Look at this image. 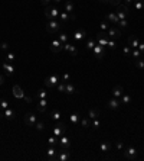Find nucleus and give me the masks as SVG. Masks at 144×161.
I'll return each instance as SVG.
<instances>
[{
    "label": "nucleus",
    "instance_id": "obj_20",
    "mask_svg": "<svg viewBox=\"0 0 144 161\" xmlns=\"http://www.w3.org/2000/svg\"><path fill=\"white\" fill-rule=\"evenodd\" d=\"M64 49H65L66 52H69V54H71L72 57L78 55V49H76V46H73L72 44H68V42H66V44L64 45Z\"/></svg>",
    "mask_w": 144,
    "mask_h": 161
},
{
    "label": "nucleus",
    "instance_id": "obj_29",
    "mask_svg": "<svg viewBox=\"0 0 144 161\" xmlns=\"http://www.w3.org/2000/svg\"><path fill=\"white\" fill-rule=\"evenodd\" d=\"M117 26H118L121 31H123V29H127V28H128V20H127V19H121V20H118Z\"/></svg>",
    "mask_w": 144,
    "mask_h": 161
},
{
    "label": "nucleus",
    "instance_id": "obj_9",
    "mask_svg": "<svg viewBox=\"0 0 144 161\" xmlns=\"http://www.w3.org/2000/svg\"><path fill=\"white\" fill-rule=\"evenodd\" d=\"M49 48H51V51H52V52H55V54H56V52H61V51L64 49V44L56 38V39H52L51 46H49Z\"/></svg>",
    "mask_w": 144,
    "mask_h": 161
},
{
    "label": "nucleus",
    "instance_id": "obj_28",
    "mask_svg": "<svg viewBox=\"0 0 144 161\" xmlns=\"http://www.w3.org/2000/svg\"><path fill=\"white\" fill-rule=\"evenodd\" d=\"M100 150H101L102 153H108V151L111 150V144H109V142H107V141L101 142V144H100Z\"/></svg>",
    "mask_w": 144,
    "mask_h": 161
},
{
    "label": "nucleus",
    "instance_id": "obj_45",
    "mask_svg": "<svg viewBox=\"0 0 144 161\" xmlns=\"http://www.w3.org/2000/svg\"><path fill=\"white\" fill-rule=\"evenodd\" d=\"M35 128L37 129V131H43V129H45V123H43V122H40V121H37L35 123Z\"/></svg>",
    "mask_w": 144,
    "mask_h": 161
},
{
    "label": "nucleus",
    "instance_id": "obj_10",
    "mask_svg": "<svg viewBox=\"0 0 144 161\" xmlns=\"http://www.w3.org/2000/svg\"><path fill=\"white\" fill-rule=\"evenodd\" d=\"M76 16L73 13H68V12H61L59 13V19H61V23H66L69 20H73Z\"/></svg>",
    "mask_w": 144,
    "mask_h": 161
},
{
    "label": "nucleus",
    "instance_id": "obj_39",
    "mask_svg": "<svg viewBox=\"0 0 144 161\" xmlns=\"http://www.w3.org/2000/svg\"><path fill=\"white\" fill-rule=\"evenodd\" d=\"M56 87H58V90H59L61 93H65V87H66V83L61 80L59 83H58V86H56Z\"/></svg>",
    "mask_w": 144,
    "mask_h": 161
},
{
    "label": "nucleus",
    "instance_id": "obj_16",
    "mask_svg": "<svg viewBox=\"0 0 144 161\" xmlns=\"http://www.w3.org/2000/svg\"><path fill=\"white\" fill-rule=\"evenodd\" d=\"M123 93H124V89H123L121 84H117V86L112 89V91H111L112 97H115V99H120V97L123 96Z\"/></svg>",
    "mask_w": 144,
    "mask_h": 161
},
{
    "label": "nucleus",
    "instance_id": "obj_18",
    "mask_svg": "<svg viewBox=\"0 0 144 161\" xmlns=\"http://www.w3.org/2000/svg\"><path fill=\"white\" fill-rule=\"evenodd\" d=\"M46 155H48V158H49L51 161H56V155H58V151L55 150V147L49 145V148H48V151H46Z\"/></svg>",
    "mask_w": 144,
    "mask_h": 161
},
{
    "label": "nucleus",
    "instance_id": "obj_38",
    "mask_svg": "<svg viewBox=\"0 0 144 161\" xmlns=\"http://www.w3.org/2000/svg\"><path fill=\"white\" fill-rule=\"evenodd\" d=\"M69 121H71L73 125H76V123L79 122V115H78V113H72L71 116H69Z\"/></svg>",
    "mask_w": 144,
    "mask_h": 161
},
{
    "label": "nucleus",
    "instance_id": "obj_1",
    "mask_svg": "<svg viewBox=\"0 0 144 161\" xmlns=\"http://www.w3.org/2000/svg\"><path fill=\"white\" fill-rule=\"evenodd\" d=\"M59 10L53 6H45V18L48 20H52V19H58L59 18Z\"/></svg>",
    "mask_w": 144,
    "mask_h": 161
},
{
    "label": "nucleus",
    "instance_id": "obj_32",
    "mask_svg": "<svg viewBox=\"0 0 144 161\" xmlns=\"http://www.w3.org/2000/svg\"><path fill=\"white\" fill-rule=\"evenodd\" d=\"M49 116L53 119V121H61V112H58V110H52L51 113H49Z\"/></svg>",
    "mask_w": 144,
    "mask_h": 161
},
{
    "label": "nucleus",
    "instance_id": "obj_26",
    "mask_svg": "<svg viewBox=\"0 0 144 161\" xmlns=\"http://www.w3.org/2000/svg\"><path fill=\"white\" fill-rule=\"evenodd\" d=\"M95 45H97V39H92V38L87 39V42H85V48L89 49V51H92V48H94Z\"/></svg>",
    "mask_w": 144,
    "mask_h": 161
},
{
    "label": "nucleus",
    "instance_id": "obj_59",
    "mask_svg": "<svg viewBox=\"0 0 144 161\" xmlns=\"http://www.w3.org/2000/svg\"><path fill=\"white\" fill-rule=\"evenodd\" d=\"M55 1H56V3H61V1H62V0H55Z\"/></svg>",
    "mask_w": 144,
    "mask_h": 161
},
{
    "label": "nucleus",
    "instance_id": "obj_8",
    "mask_svg": "<svg viewBox=\"0 0 144 161\" xmlns=\"http://www.w3.org/2000/svg\"><path fill=\"white\" fill-rule=\"evenodd\" d=\"M1 68H3V71L6 73L7 77H12V76L15 74V67H13V64H10V63H7V61H3V63H1Z\"/></svg>",
    "mask_w": 144,
    "mask_h": 161
},
{
    "label": "nucleus",
    "instance_id": "obj_27",
    "mask_svg": "<svg viewBox=\"0 0 144 161\" xmlns=\"http://www.w3.org/2000/svg\"><path fill=\"white\" fill-rule=\"evenodd\" d=\"M76 91V89H75V86L72 84V83H68L66 81V87H65V93L66 94H73Z\"/></svg>",
    "mask_w": 144,
    "mask_h": 161
},
{
    "label": "nucleus",
    "instance_id": "obj_24",
    "mask_svg": "<svg viewBox=\"0 0 144 161\" xmlns=\"http://www.w3.org/2000/svg\"><path fill=\"white\" fill-rule=\"evenodd\" d=\"M88 118L89 119H95V118H100V110L95 109V108H91L88 110Z\"/></svg>",
    "mask_w": 144,
    "mask_h": 161
},
{
    "label": "nucleus",
    "instance_id": "obj_57",
    "mask_svg": "<svg viewBox=\"0 0 144 161\" xmlns=\"http://www.w3.org/2000/svg\"><path fill=\"white\" fill-rule=\"evenodd\" d=\"M3 83H4V77L3 74H0V86H3Z\"/></svg>",
    "mask_w": 144,
    "mask_h": 161
},
{
    "label": "nucleus",
    "instance_id": "obj_7",
    "mask_svg": "<svg viewBox=\"0 0 144 161\" xmlns=\"http://www.w3.org/2000/svg\"><path fill=\"white\" fill-rule=\"evenodd\" d=\"M107 35H108L109 39L118 41L121 38V29H120V28H109L107 31Z\"/></svg>",
    "mask_w": 144,
    "mask_h": 161
},
{
    "label": "nucleus",
    "instance_id": "obj_43",
    "mask_svg": "<svg viewBox=\"0 0 144 161\" xmlns=\"http://www.w3.org/2000/svg\"><path fill=\"white\" fill-rule=\"evenodd\" d=\"M100 28H101V31H104V32H107L108 29H109V25H108L105 20H102L101 23H100Z\"/></svg>",
    "mask_w": 144,
    "mask_h": 161
},
{
    "label": "nucleus",
    "instance_id": "obj_58",
    "mask_svg": "<svg viewBox=\"0 0 144 161\" xmlns=\"http://www.w3.org/2000/svg\"><path fill=\"white\" fill-rule=\"evenodd\" d=\"M101 3H109V0H100Z\"/></svg>",
    "mask_w": 144,
    "mask_h": 161
},
{
    "label": "nucleus",
    "instance_id": "obj_42",
    "mask_svg": "<svg viewBox=\"0 0 144 161\" xmlns=\"http://www.w3.org/2000/svg\"><path fill=\"white\" fill-rule=\"evenodd\" d=\"M91 126H92L94 129H98V128L101 126V122H100V119H98V118L92 119V122H91Z\"/></svg>",
    "mask_w": 144,
    "mask_h": 161
},
{
    "label": "nucleus",
    "instance_id": "obj_17",
    "mask_svg": "<svg viewBox=\"0 0 144 161\" xmlns=\"http://www.w3.org/2000/svg\"><path fill=\"white\" fill-rule=\"evenodd\" d=\"M72 37H73V39H75V41L82 42V41L87 38V32H85V29H78V31H76Z\"/></svg>",
    "mask_w": 144,
    "mask_h": 161
},
{
    "label": "nucleus",
    "instance_id": "obj_35",
    "mask_svg": "<svg viewBox=\"0 0 144 161\" xmlns=\"http://www.w3.org/2000/svg\"><path fill=\"white\" fill-rule=\"evenodd\" d=\"M133 3H134V9H136V10H141V9H144L143 0H134Z\"/></svg>",
    "mask_w": 144,
    "mask_h": 161
},
{
    "label": "nucleus",
    "instance_id": "obj_22",
    "mask_svg": "<svg viewBox=\"0 0 144 161\" xmlns=\"http://www.w3.org/2000/svg\"><path fill=\"white\" fill-rule=\"evenodd\" d=\"M3 115H4V118L7 119V121H13L15 119V109H12V108H7L6 110H3Z\"/></svg>",
    "mask_w": 144,
    "mask_h": 161
},
{
    "label": "nucleus",
    "instance_id": "obj_46",
    "mask_svg": "<svg viewBox=\"0 0 144 161\" xmlns=\"http://www.w3.org/2000/svg\"><path fill=\"white\" fill-rule=\"evenodd\" d=\"M107 46L109 48V49H115V46H117V42H115L114 39H108Z\"/></svg>",
    "mask_w": 144,
    "mask_h": 161
},
{
    "label": "nucleus",
    "instance_id": "obj_56",
    "mask_svg": "<svg viewBox=\"0 0 144 161\" xmlns=\"http://www.w3.org/2000/svg\"><path fill=\"white\" fill-rule=\"evenodd\" d=\"M23 100H26L28 103H30V102H32V99H30L29 96H25V97H23Z\"/></svg>",
    "mask_w": 144,
    "mask_h": 161
},
{
    "label": "nucleus",
    "instance_id": "obj_11",
    "mask_svg": "<svg viewBox=\"0 0 144 161\" xmlns=\"http://www.w3.org/2000/svg\"><path fill=\"white\" fill-rule=\"evenodd\" d=\"M92 52H94L95 58H98V60H102V58H104V46H101L100 44H97V45L92 48Z\"/></svg>",
    "mask_w": 144,
    "mask_h": 161
},
{
    "label": "nucleus",
    "instance_id": "obj_12",
    "mask_svg": "<svg viewBox=\"0 0 144 161\" xmlns=\"http://www.w3.org/2000/svg\"><path fill=\"white\" fill-rule=\"evenodd\" d=\"M58 144L61 145L62 150H69V148H71V141H69L68 136H65V134L59 138V142H58Z\"/></svg>",
    "mask_w": 144,
    "mask_h": 161
},
{
    "label": "nucleus",
    "instance_id": "obj_13",
    "mask_svg": "<svg viewBox=\"0 0 144 161\" xmlns=\"http://www.w3.org/2000/svg\"><path fill=\"white\" fill-rule=\"evenodd\" d=\"M71 153L68 151V150H64V151H58V155H56V161H68L71 158Z\"/></svg>",
    "mask_w": 144,
    "mask_h": 161
},
{
    "label": "nucleus",
    "instance_id": "obj_15",
    "mask_svg": "<svg viewBox=\"0 0 144 161\" xmlns=\"http://www.w3.org/2000/svg\"><path fill=\"white\" fill-rule=\"evenodd\" d=\"M37 122V119H36V116L33 115V113H26L25 115V123L28 125V126H35V123Z\"/></svg>",
    "mask_w": 144,
    "mask_h": 161
},
{
    "label": "nucleus",
    "instance_id": "obj_54",
    "mask_svg": "<svg viewBox=\"0 0 144 161\" xmlns=\"http://www.w3.org/2000/svg\"><path fill=\"white\" fill-rule=\"evenodd\" d=\"M40 1H42V4H43V6H49L52 0H40Z\"/></svg>",
    "mask_w": 144,
    "mask_h": 161
},
{
    "label": "nucleus",
    "instance_id": "obj_23",
    "mask_svg": "<svg viewBox=\"0 0 144 161\" xmlns=\"http://www.w3.org/2000/svg\"><path fill=\"white\" fill-rule=\"evenodd\" d=\"M138 45H140V41H138L137 37H130V38H128V46H130L131 49L138 48Z\"/></svg>",
    "mask_w": 144,
    "mask_h": 161
},
{
    "label": "nucleus",
    "instance_id": "obj_51",
    "mask_svg": "<svg viewBox=\"0 0 144 161\" xmlns=\"http://www.w3.org/2000/svg\"><path fill=\"white\" fill-rule=\"evenodd\" d=\"M115 147H117V150H123V148H124V144H123L121 141H117V144H115Z\"/></svg>",
    "mask_w": 144,
    "mask_h": 161
},
{
    "label": "nucleus",
    "instance_id": "obj_31",
    "mask_svg": "<svg viewBox=\"0 0 144 161\" xmlns=\"http://www.w3.org/2000/svg\"><path fill=\"white\" fill-rule=\"evenodd\" d=\"M120 102H121V105H128V103L131 102V96H130V94H124V93H123V96H121V100H120Z\"/></svg>",
    "mask_w": 144,
    "mask_h": 161
},
{
    "label": "nucleus",
    "instance_id": "obj_3",
    "mask_svg": "<svg viewBox=\"0 0 144 161\" xmlns=\"http://www.w3.org/2000/svg\"><path fill=\"white\" fill-rule=\"evenodd\" d=\"M115 13H117V16H118V20H121V19H127L128 15H130V7L125 6V4H118Z\"/></svg>",
    "mask_w": 144,
    "mask_h": 161
},
{
    "label": "nucleus",
    "instance_id": "obj_44",
    "mask_svg": "<svg viewBox=\"0 0 144 161\" xmlns=\"http://www.w3.org/2000/svg\"><path fill=\"white\" fill-rule=\"evenodd\" d=\"M6 61H7V63H10V64H12V63H13V61H15V54H13V52H9V54H7V55H6Z\"/></svg>",
    "mask_w": 144,
    "mask_h": 161
},
{
    "label": "nucleus",
    "instance_id": "obj_47",
    "mask_svg": "<svg viewBox=\"0 0 144 161\" xmlns=\"http://www.w3.org/2000/svg\"><path fill=\"white\" fill-rule=\"evenodd\" d=\"M7 108H9V103H7L6 100L1 99V100H0V109H1V110H6Z\"/></svg>",
    "mask_w": 144,
    "mask_h": 161
},
{
    "label": "nucleus",
    "instance_id": "obj_36",
    "mask_svg": "<svg viewBox=\"0 0 144 161\" xmlns=\"http://www.w3.org/2000/svg\"><path fill=\"white\" fill-rule=\"evenodd\" d=\"M58 142H59V138H58V136H55V135H53V136H49V139H48V144H49V145H52V147H55Z\"/></svg>",
    "mask_w": 144,
    "mask_h": 161
},
{
    "label": "nucleus",
    "instance_id": "obj_25",
    "mask_svg": "<svg viewBox=\"0 0 144 161\" xmlns=\"http://www.w3.org/2000/svg\"><path fill=\"white\" fill-rule=\"evenodd\" d=\"M107 20H109L111 23H118V16H117V13H115V12L108 13V15H107Z\"/></svg>",
    "mask_w": 144,
    "mask_h": 161
},
{
    "label": "nucleus",
    "instance_id": "obj_48",
    "mask_svg": "<svg viewBox=\"0 0 144 161\" xmlns=\"http://www.w3.org/2000/svg\"><path fill=\"white\" fill-rule=\"evenodd\" d=\"M7 48H9V44L7 42H1L0 44V49L1 51H7Z\"/></svg>",
    "mask_w": 144,
    "mask_h": 161
},
{
    "label": "nucleus",
    "instance_id": "obj_14",
    "mask_svg": "<svg viewBox=\"0 0 144 161\" xmlns=\"http://www.w3.org/2000/svg\"><path fill=\"white\" fill-rule=\"evenodd\" d=\"M120 105H121L120 99H115V97H111V99L108 100V103H107V106L111 109V110H117V109L120 108Z\"/></svg>",
    "mask_w": 144,
    "mask_h": 161
},
{
    "label": "nucleus",
    "instance_id": "obj_37",
    "mask_svg": "<svg viewBox=\"0 0 144 161\" xmlns=\"http://www.w3.org/2000/svg\"><path fill=\"white\" fill-rule=\"evenodd\" d=\"M58 39H59L62 44H64V45H65V44L68 42V35H66L65 32H61V34H59V37H58Z\"/></svg>",
    "mask_w": 144,
    "mask_h": 161
},
{
    "label": "nucleus",
    "instance_id": "obj_5",
    "mask_svg": "<svg viewBox=\"0 0 144 161\" xmlns=\"http://www.w3.org/2000/svg\"><path fill=\"white\" fill-rule=\"evenodd\" d=\"M65 132H66V125H65L64 122L58 121V123H56V125H55V128H53V135H55V136H58V138H61Z\"/></svg>",
    "mask_w": 144,
    "mask_h": 161
},
{
    "label": "nucleus",
    "instance_id": "obj_21",
    "mask_svg": "<svg viewBox=\"0 0 144 161\" xmlns=\"http://www.w3.org/2000/svg\"><path fill=\"white\" fill-rule=\"evenodd\" d=\"M46 105H48V99H37V105H36V108H37V110L39 112H45L46 110Z\"/></svg>",
    "mask_w": 144,
    "mask_h": 161
},
{
    "label": "nucleus",
    "instance_id": "obj_50",
    "mask_svg": "<svg viewBox=\"0 0 144 161\" xmlns=\"http://www.w3.org/2000/svg\"><path fill=\"white\" fill-rule=\"evenodd\" d=\"M121 1H123V0H109V3H108V4H112V6H118V4H121Z\"/></svg>",
    "mask_w": 144,
    "mask_h": 161
},
{
    "label": "nucleus",
    "instance_id": "obj_33",
    "mask_svg": "<svg viewBox=\"0 0 144 161\" xmlns=\"http://www.w3.org/2000/svg\"><path fill=\"white\" fill-rule=\"evenodd\" d=\"M73 3H72L71 0H68V1H65V12H68V13H72L73 12Z\"/></svg>",
    "mask_w": 144,
    "mask_h": 161
},
{
    "label": "nucleus",
    "instance_id": "obj_53",
    "mask_svg": "<svg viewBox=\"0 0 144 161\" xmlns=\"http://www.w3.org/2000/svg\"><path fill=\"white\" fill-rule=\"evenodd\" d=\"M140 52H144V42H140V45H138V48H137Z\"/></svg>",
    "mask_w": 144,
    "mask_h": 161
},
{
    "label": "nucleus",
    "instance_id": "obj_41",
    "mask_svg": "<svg viewBox=\"0 0 144 161\" xmlns=\"http://www.w3.org/2000/svg\"><path fill=\"white\" fill-rule=\"evenodd\" d=\"M134 63H136L137 68H140V70H144V58H138V60H136Z\"/></svg>",
    "mask_w": 144,
    "mask_h": 161
},
{
    "label": "nucleus",
    "instance_id": "obj_2",
    "mask_svg": "<svg viewBox=\"0 0 144 161\" xmlns=\"http://www.w3.org/2000/svg\"><path fill=\"white\" fill-rule=\"evenodd\" d=\"M61 22H58L56 19H52V20H49L48 23H46V31L49 32V34H52V35H55V34H58L59 31H61Z\"/></svg>",
    "mask_w": 144,
    "mask_h": 161
},
{
    "label": "nucleus",
    "instance_id": "obj_6",
    "mask_svg": "<svg viewBox=\"0 0 144 161\" xmlns=\"http://www.w3.org/2000/svg\"><path fill=\"white\" fill-rule=\"evenodd\" d=\"M137 155H138V151H137L134 147H128V148H125V151H124V157H125L127 160H137Z\"/></svg>",
    "mask_w": 144,
    "mask_h": 161
},
{
    "label": "nucleus",
    "instance_id": "obj_34",
    "mask_svg": "<svg viewBox=\"0 0 144 161\" xmlns=\"http://www.w3.org/2000/svg\"><path fill=\"white\" fill-rule=\"evenodd\" d=\"M131 57H133V60L136 61V60L141 58V52H140L137 48H134V49H131Z\"/></svg>",
    "mask_w": 144,
    "mask_h": 161
},
{
    "label": "nucleus",
    "instance_id": "obj_52",
    "mask_svg": "<svg viewBox=\"0 0 144 161\" xmlns=\"http://www.w3.org/2000/svg\"><path fill=\"white\" fill-rule=\"evenodd\" d=\"M69 79H71V76H69L68 73H65V74L62 76V81H65V83H66V81H69Z\"/></svg>",
    "mask_w": 144,
    "mask_h": 161
},
{
    "label": "nucleus",
    "instance_id": "obj_4",
    "mask_svg": "<svg viewBox=\"0 0 144 161\" xmlns=\"http://www.w3.org/2000/svg\"><path fill=\"white\" fill-rule=\"evenodd\" d=\"M59 81H61V79H59L58 74H51L49 77L45 79V86L49 87V89H52V87H56Z\"/></svg>",
    "mask_w": 144,
    "mask_h": 161
},
{
    "label": "nucleus",
    "instance_id": "obj_49",
    "mask_svg": "<svg viewBox=\"0 0 144 161\" xmlns=\"http://www.w3.org/2000/svg\"><path fill=\"white\" fill-rule=\"evenodd\" d=\"M123 52H124L125 55H130V54H131V48H130V46H124V48H123Z\"/></svg>",
    "mask_w": 144,
    "mask_h": 161
},
{
    "label": "nucleus",
    "instance_id": "obj_19",
    "mask_svg": "<svg viewBox=\"0 0 144 161\" xmlns=\"http://www.w3.org/2000/svg\"><path fill=\"white\" fill-rule=\"evenodd\" d=\"M13 96H15L16 99H23V97H25V93H23V90L20 89V86H17V84L13 86Z\"/></svg>",
    "mask_w": 144,
    "mask_h": 161
},
{
    "label": "nucleus",
    "instance_id": "obj_40",
    "mask_svg": "<svg viewBox=\"0 0 144 161\" xmlns=\"http://www.w3.org/2000/svg\"><path fill=\"white\" fill-rule=\"evenodd\" d=\"M89 125H91L89 118H82V119H81V126H82V128H89Z\"/></svg>",
    "mask_w": 144,
    "mask_h": 161
},
{
    "label": "nucleus",
    "instance_id": "obj_30",
    "mask_svg": "<svg viewBox=\"0 0 144 161\" xmlns=\"http://www.w3.org/2000/svg\"><path fill=\"white\" fill-rule=\"evenodd\" d=\"M36 97H37V99H48V93H46V90H45V89H40V90H37V93H36Z\"/></svg>",
    "mask_w": 144,
    "mask_h": 161
},
{
    "label": "nucleus",
    "instance_id": "obj_55",
    "mask_svg": "<svg viewBox=\"0 0 144 161\" xmlns=\"http://www.w3.org/2000/svg\"><path fill=\"white\" fill-rule=\"evenodd\" d=\"M133 1H134V0H124V4H125V6H130Z\"/></svg>",
    "mask_w": 144,
    "mask_h": 161
}]
</instances>
